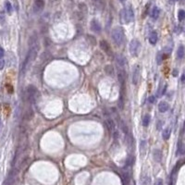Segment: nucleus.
<instances>
[{
	"instance_id": "423d86ee",
	"label": "nucleus",
	"mask_w": 185,
	"mask_h": 185,
	"mask_svg": "<svg viewBox=\"0 0 185 185\" xmlns=\"http://www.w3.org/2000/svg\"><path fill=\"white\" fill-rule=\"evenodd\" d=\"M44 6H46V1H44V0H34L33 10L36 14L41 13L44 9Z\"/></svg>"
},
{
	"instance_id": "1a4fd4ad",
	"label": "nucleus",
	"mask_w": 185,
	"mask_h": 185,
	"mask_svg": "<svg viewBox=\"0 0 185 185\" xmlns=\"http://www.w3.org/2000/svg\"><path fill=\"white\" fill-rule=\"evenodd\" d=\"M90 27H91V30L93 31H94V33H101V31H102L100 22L96 20H94V19L92 20V21L90 23Z\"/></svg>"
},
{
	"instance_id": "412c9836",
	"label": "nucleus",
	"mask_w": 185,
	"mask_h": 185,
	"mask_svg": "<svg viewBox=\"0 0 185 185\" xmlns=\"http://www.w3.org/2000/svg\"><path fill=\"white\" fill-rule=\"evenodd\" d=\"M5 9L7 10L9 14H11L12 11H13V8H12V5L9 1H6L5 2Z\"/></svg>"
},
{
	"instance_id": "0eeeda50",
	"label": "nucleus",
	"mask_w": 185,
	"mask_h": 185,
	"mask_svg": "<svg viewBox=\"0 0 185 185\" xmlns=\"http://www.w3.org/2000/svg\"><path fill=\"white\" fill-rule=\"evenodd\" d=\"M140 74H141V69H140V66L137 65L133 68V72H132V84L134 85L138 84L140 80Z\"/></svg>"
},
{
	"instance_id": "a211bd4d",
	"label": "nucleus",
	"mask_w": 185,
	"mask_h": 185,
	"mask_svg": "<svg viewBox=\"0 0 185 185\" xmlns=\"http://www.w3.org/2000/svg\"><path fill=\"white\" fill-rule=\"evenodd\" d=\"M185 55V48L183 46H180L177 50V56L179 59H182Z\"/></svg>"
},
{
	"instance_id": "9d476101",
	"label": "nucleus",
	"mask_w": 185,
	"mask_h": 185,
	"mask_svg": "<svg viewBox=\"0 0 185 185\" xmlns=\"http://www.w3.org/2000/svg\"><path fill=\"white\" fill-rule=\"evenodd\" d=\"M116 62H117V64L118 66L120 68V69H124L126 64H127V59H125V56H121V55H118L117 57H116Z\"/></svg>"
},
{
	"instance_id": "ddd939ff",
	"label": "nucleus",
	"mask_w": 185,
	"mask_h": 185,
	"mask_svg": "<svg viewBox=\"0 0 185 185\" xmlns=\"http://www.w3.org/2000/svg\"><path fill=\"white\" fill-rule=\"evenodd\" d=\"M159 15H160V9L157 8V7L153 8V9L151 10V13H150V16H151V18L153 19V20H157V18L159 17Z\"/></svg>"
},
{
	"instance_id": "f3484780",
	"label": "nucleus",
	"mask_w": 185,
	"mask_h": 185,
	"mask_svg": "<svg viewBox=\"0 0 185 185\" xmlns=\"http://www.w3.org/2000/svg\"><path fill=\"white\" fill-rule=\"evenodd\" d=\"M185 155V144L179 143L177 148V156H183Z\"/></svg>"
},
{
	"instance_id": "4be33fe9",
	"label": "nucleus",
	"mask_w": 185,
	"mask_h": 185,
	"mask_svg": "<svg viewBox=\"0 0 185 185\" xmlns=\"http://www.w3.org/2000/svg\"><path fill=\"white\" fill-rule=\"evenodd\" d=\"M150 120H151V118H150L149 115H145V116L143 118V121H142L143 126H144V127L148 126L149 123H150Z\"/></svg>"
},
{
	"instance_id": "39448f33",
	"label": "nucleus",
	"mask_w": 185,
	"mask_h": 185,
	"mask_svg": "<svg viewBox=\"0 0 185 185\" xmlns=\"http://www.w3.org/2000/svg\"><path fill=\"white\" fill-rule=\"evenodd\" d=\"M140 51V42L137 39H132L130 43V53L133 56H137Z\"/></svg>"
},
{
	"instance_id": "aec40b11",
	"label": "nucleus",
	"mask_w": 185,
	"mask_h": 185,
	"mask_svg": "<svg viewBox=\"0 0 185 185\" xmlns=\"http://www.w3.org/2000/svg\"><path fill=\"white\" fill-rule=\"evenodd\" d=\"M106 124H107V127H108V129H109L110 131H115L116 130H115V122H114V120L111 119H108L106 120Z\"/></svg>"
},
{
	"instance_id": "72a5a7b5",
	"label": "nucleus",
	"mask_w": 185,
	"mask_h": 185,
	"mask_svg": "<svg viewBox=\"0 0 185 185\" xmlns=\"http://www.w3.org/2000/svg\"><path fill=\"white\" fill-rule=\"evenodd\" d=\"M56 2H60V0H49V4H50L51 6L57 5V3H56Z\"/></svg>"
},
{
	"instance_id": "cd10ccee",
	"label": "nucleus",
	"mask_w": 185,
	"mask_h": 185,
	"mask_svg": "<svg viewBox=\"0 0 185 185\" xmlns=\"http://www.w3.org/2000/svg\"><path fill=\"white\" fill-rule=\"evenodd\" d=\"M87 38H88V40L90 41V43H92V44H96V40H95V38H94V36H92V35H88Z\"/></svg>"
},
{
	"instance_id": "20e7f679",
	"label": "nucleus",
	"mask_w": 185,
	"mask_h": 185,
	"mask_svg": "<svg viewBox=\"0 0 185 185\" xmlns=\"http://www.w3.org/2000/svg\"><path fill=\"white\" fill-rule=\"evenodd\" d=\"M39 92L34 85H29L26 89V98L30 103H34L36 101Z\"/></svg>"
},
{
	"instance_id": "6ab92c4d",
	"label": "nucleus",
	"mask_w": 185,
	"mask_h": 185,
	"mask_svg": "<svg viewBox=\"0 0 185 185\" xmlns=\"http://www.w3.org/2000/svg\"><path fill=\"white\" fill-rule=\"evenodd\" d=\"M170 133H171V130L170 128H167V129H165L162 132V136H163V139L164 140H168L169 139L170 137Z\"/></svg>"
},
{
	"instance_id": "9b49d317",
	"label": "nucleus",
	"mask_w": 185,
	"mask_h": 185,
	"mask_svg": "<svg viewBox=\"0 0 185 185\" xmlns=\"http://www.w3.org/2000/svg\"><path fill=\"white\" fill-rule=\"evenodd\" d=\"M117 119H118V121H119V127H120L121 131H122L125 133V134H128V133H129V128H128V126H127L124 121H123L122 119H119V117L117 118Z\"/></svg>"
},
{
	"instance_id": "7c9ffc66",
	"label": "nucleus",
	"mask_w": 185,
	"mask_h": 185,
	"mask_svg": "<svg viewBox=\"0 0 185 185\" xmlns=\"http://www.w3.org/2000/svg\"><path fill=\"white\" fill-rule=\"evenodd\" d=\"M155 185H163V180L162 179H157L155 181Z\"/></svg>"
},
{
	"instance_id": "2eb2a0df",
	"label": "nucleus",
	"mask_w": 185,
	"mask_h": 185,
	"mask_svg": "<svg viewBox=\"0 0 185 185\" xmlns=\"http://www.w3.org/2000/svg\"><path fill=\"white\" fill-rule=\"evenodd\" d=\"M34 110L31 109V108H28L27 109V111L25 112V114H24V119H25V120H31L34 119Z\"/></svg>"
},
{
	"instance_id": "c9c22d12",
	"label": "nucleus",
	"mask_w": 185,
	"mask_h": 185,
	"mask_svg": "<svg viewBox=\"0 0 185 185\" xmlns=\"http://www.w3.org/2000/svg\"><path fill=\"white\" fill-rule=\"evenodd\" d=\"M148 100H149L150 103H154V102H155V96H150Z\"/></svg>"
},
{
	"instance_id": "393cba45",
	"label": "nucleus",
	"mask_w": 185,
	"mask_h": 185,
	"mask_svg": "<svg viewBox=\"0 0 185 185\" xmlns=\"http://www.w3.org/2000/svg\"><path fill=\"white\" fill-rule=\"evenodd\" d=\"M79 9H80V11L81 12L82 14H86L87 13V7H86V5L84 4V3H81V4H79Z\"/></svg>"
},
{
	"instance_id": "bb28decb",
	"label": "nucleus",
	"mask_w": 185,
	"mask_h": 185,
	"mask_svg": "<svg viewBox=\"0 0 185 185\" xmlns=\"http://www.w3.org/2000/svg\"><path fill=\"white\" fill-rule=\"evenodd\" d=\"M145 144H146V142L145 141H142L141 142V154H142V156H144V154H145Z\"/></svg>"
},
{
	"instance_id": "c756f323",
	"label": "nucleus",
	"mask_w": 185,
	"mask_h": 185,
	"mask_svg": "<svg viewBox=\"0 0 185 185\" xmlns=\"http://www.w3.org/2000/svg\"><path fill=\"white\" fill-rule=\"evenodd\" d=\"M166 90H167V85H164L163 86V89H162V90L161 91H159V96H160V95H163L165 93H166Z\"/></svg>"
},
{
	"instance_id": "ea45409f",
	"label": "nucleus",
	"mask_w": 185,
	"mask_h": 185,
	"mask_svg": "<svg viewBox=\"0 0 185 185\" xmlns=\"http://www.w3.org/2000/svg\"><path fill=\"white\" fill-rule=\"evenodd\" d=\"M0 124H1V120H0Z\"/></svg>"
},
{
	"instance_id": "f257e3e1",
	"label": "nucleus",
	"mask_w": 185,
	"mask_h": 185,
	"mask_svg": "<svg viewBox=\"0 0 185 185\" xmlns=\"http://www.w3.org/2000/svg\"><path fill=\"white\" fill-rule=\"evenodd\" d=\"M38 47L39 46H38L37 44H34V46H31L28 53L26 55V57H25V59L22 63V66H21V72L22 73H25L28 66L31 62H34L36 59L37 55H38Z\"/></svg>"
},
{
	"instance_id": "b1692460",
	"label": "nucleus",
	"mask_w": 185,
	"mask_h": 185,
	"mask_svg": "<svg viewBox=\"0 0 185 185\" xmlns=\"http://www.w3.org/2000/svg\"><path fill=\"white\" fill-rule=\"evenodd\" d=\"M178 19H179V21H182L185 20V10L181 9L178 12Z\"/></svg>"
},
{
	"instance_id": "2f4dec72",
	"label": "nucleus",
	"mask_w": 185,
	"mask_h": 185,
	"mask_svg": "<svg viewBox=\"0 0 185 185\" xmlns=\"http://www.w3.org/2000/svg\"><path fill=\"white\" fill-rule=\"evenodd\" d=\"M5 21V16L3 12H0V23H3Z\"/></svg>"
},
{
	"instance_id": "4c0bfd02",
	"label": "nucleus",
	"mask_w": 185,
	"mask_h": 185,
	"mask_svg": "<svg viewBox=\"0 0 185 185\" xmlns=\"http://www.w3.org/2000/svg\"><path fill=\"white\" fill-rule=\"evenodd\" d=\"M181 81H185V73L183 74V76L181 77Z\"/></svg>"
},
{
	"instance_id": "4468645a",
	"label": "nucleus",
	"mask_w": 185,
	"mask_h": 185,
	"mask_svg": "<svg viewBox=\"0 0 185 185\" xmlns=\"http://www.w3.org/2000/svg\"><path fill=\"white\" fill-rule=\"evenodd\" d=\"M153 157L156 162H160L162 159V152L159 149H155L153 153Z\"/></svg>"
},
{
	"instance_id": "58836bf2",
	"label": "nucleus",
	"mask_w": 185,
	"mask_h": 185,
	"mask_svg": "<svg viewBox=\"0 0 185 185\" xmlns=\"http://www.w3.org/2000/svg\"><path fill=\"white\" fill-rule=\"evenodd\" d=\"M119 1H120V2H124L125 0H119Z\"/></svg>"
},
{
	"instance_id": "473e14b6",
	"label": "nucleus",
	"mask_w": 185,
	"mask_h": 185,
	"mask_svg": "<svg viewBox=\"0 0 185 185\" xmlns=\"http://www.w3.org/2000/svg\"><path fill=\"white\" fill-rule=\"evenodd\" d=\"M5 67V61L3 59H0V69H3Z\"/></svg>"
},
{
	"instance_id": "f03ea898",
	"label": "nucleus",
	"mask_w": 185,
	"mask_h": 185,
	"mask_svg": "<svg viewBox=\"0 0 185 185\" xmlns=\"http://www.w3.org/2000/svg\"><path fill=\"white\" fill-rule=\"evenodd\" d=\"M111 37H112V40L114 42V44H116L118 46H120L121 44H123L124 42V31L123 29L117 26L115 27L112 30V33H111Z\"/></svg>"
},
{
	"instance_id": "f704fd0d",
	"label": "nucleus",
	"mask_w": 185,
	"mask_h": 185,
	"mask_svg": "<svg viewBox=\"0 0 185 185\" xmlns=\"http://www.w3.org/2000/svg\"><path fill=\"white\" fill-rule=\"evenodd\" d=\"M4 55H5V51H4L3 47L0 46V59H2V57L4 56Z\"/></svg>"
},
{
	"instance_id": "e433bc0d",
	"label": "nucleus",
	"mask_w": 185,
	"mask_h": 185,
	"mask_svg": "<svg viewBox=\"0 0 185 185\" xmlns=\"http://www.w3.org/2000/svg\"><path fill=\"white\" fill-rule=\"evenodd\" d=\"M171 2H177V1H179V2H183V1H185V0H170Z\"/></svg>"
},
{
	"instance_id": "5701e85b",
	"label": "nucleus",
	"mask_w": 185,
	"mask_h": 185,
	"mask_svg": "<svg viewBox=\"0 0 185 185\" xmlns=\"http://www.w3.org/2000/svg\"><path fill=\"white\" fill-rule=\"evenodd\" d=\"M50 56H51V55L48 53V52H44L42 55H41V60L43 61V62H47L48 61V59H50Z\"/></svg>"
},
{
	"instance_id": "dca6fc26",
	"label": "nucleus",
	"mask_w": 185,
	"mask_h": 185,
	"mask_svg": "<svg viewBox=\"0 0 185 185\" xmlns=\"http://www.w3.org/2000/svg\"><path fill=\"white\" fill-rule=\"evenodd\" d=\"M158 39V36H157V33L156 31H152L149 35V42L151 44H156Z\"/></svg>"
},
{
	"instance_id": "a878e982",
	"label": "nucleus",
	"mask_w": 185,
	"mask_h": 185,
	"mask_svg": "<svg viewBox=\"0 0 185 185\" xmlns=\"http://www.w3.org/2000/svg\"><path fill=\"white\" fill-rule=\"evenodd\" d=\"M105 71H106V73L107 75H112L113 72H114V69H113L112 66L107 65V66L105 67Z\"/></svg>"
},
{
	"instance_id": "7ed1b4c3",
	"label": "nucleus",
	"mask_w": 185,
	"mask_h": 185,
	"mask_svg": "<svg viewBox=\"0 0 185 185\" xmlns=\"http://www.w3.org/2000/svg\"><path fill=\"white\" fill-rule=\"evenodd\" d=\"M119 18H120V21L124 24L132 22L133 20H134V13H133L131 7H127L121 10L119 13Z\"/></svg>"
},
{
	"instance_id": "f8f14e48",
	"label": "nucleus",
	"mask_w": 185,
	"mask_h": 185,
	"mask_svg": "<svg viewBox=\"0 0 185 185\" xmlns=\"http://www.w3.org/2000/svg\"><path fill=\"white\" fill-rule=\"evenodd\" d=\"M169 104L167 103V102H165V101L160 102V103H159V105H158V110L160 111L161 113L167 112L169 110Z\"/></svg>"
},
{
	"instance_id": "6e6552de",
	"label": "nucleus",
	"mask_w": 185,
	"mask_h": 185,
	"mask_svg": "<svg viewBox=\"0 0 185 185\" xmlns=\"http://www.w3.org/2000/svg\"><path fill=\"white\" fill-rule=\"evenodd\" d=\"M99 46L101 47V49L104 51V52H106V55L108 56H112V50H111V47L109 46V44H108L106 41L105 40H101L99 42Z\"/></svg>"
},
{
	"instance_id": "c85d7f7f",
	"label": "nucleus",
	"mask_w": 185,
	"mask_h": 185,
	"mask_svg": "<svg viewBox=\"0 0 185 185\" xmlns=\"http://www.w3.org/2000/svg\"><path fill=\"white\" fill-rule=\"evenodd\" d=\"M162 55L161 54H158L157 55V57H156V62H157V64L158 65H160L161 64V62H162Z\"/></svg>"
}]
</instances>
